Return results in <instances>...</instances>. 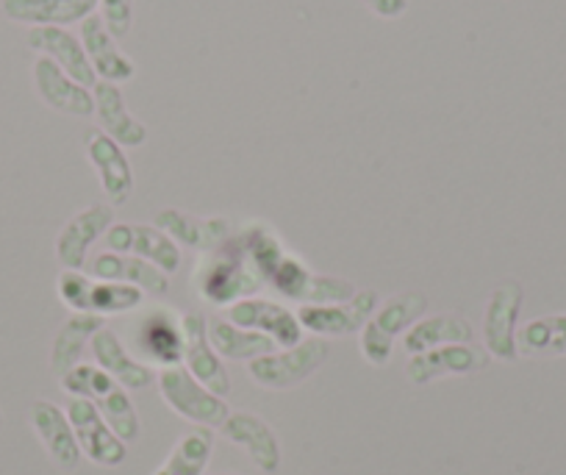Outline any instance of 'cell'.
Returning <instances> with one entry per match:
<instances>
[{
  "instance_id": "cell-20",
  "label": "cell",
  "mask_w": 566,
  "mask_h": 475,
  "mask_svg": "<svg viewBox=\"0 0 566 475\" xmlns=\"http://www.w3.org/2000/svg\"><path fill=\"white\" fill-rule=\"evenodd\" d=\"M90 348L97 368L106 370V373L128 392L148 390V386L156 381L154 368L142 362V359H136L134 353L123 345V340L108 329V326H103V329L92 337Z\"/></svg>"
},
{
  "instance_id": "cell-30",
  "label": "cell",
  "mask_w": 566,
  "mask_h": 475,
  "mask_svg": "<svg viewBox=\"0 0 566 475\" xmlns=\"http://www.w3.org/2000/svg\"><path fill=\"white\" fill-rule=\"evenodd\" d=\"M97 409H101V414H103V420H106L108 428H112L114 434L125 442V445H130V442L139 440L142 420H139V412H136L134 401H130V395L125 386H119V384L114 386L106 397H101V401H97Z\"/></svg>"
},
{
  "instance_id": "cell-23",
  "label": "cell",
  "mask_w": 566,
  "mask_h": 475,
  "mask_svg": "<svg viewBox=\"0 0 566 475\" xmlns=\"http://www.w3.org/2000/svg\"><path fill=\"white\" fill-rule=\"evenodd\" d=\"M81 45H84L86 56H90L97 81L123 84V81H130L136 75L134 59H128L119 51L117 40L108 34L106 23L97 14H92V18L81 23Z\"/></svg>"
},
{
  "instance_id": "cell-26",
  "label": "cell",
  "mask_w": 566,
  "mask_h": 475,
  "mask_svg": "<svg viewBox=\"0 0 566 475\" xmlns=\"http://www.w3.org/2000/svg\"><path fill=\"white\" fill-rule=\"evenodd\" d=\"M106 326V320L97 314H70L62 323V329L56 331L51 342V370L62 379L64 373L81 364L84 359L86 345L92 342V337Z\"/></svg>"
},
{
  "instance_id": "cell-11",
  "label": "cell",
  "mask_w": 566,
  "mask_h": 475,
  "mask_svg": "<svg viewBox=\"0 0 566 475\" xmlns=\"http://www.w3.org/2000/svg\"><path fill=\"white\" fill-rule=\"evenodd\" d=\"M106 250L130 254L150 261L159 270L178 272L181 267V248L161 231L159 226H142V223H114L106 231Z\"/></svg>"
},
{
  "instance_id": "cell-28",
  "label": "cell",
  "mask_w": 566,
  "mask_h": 475,
  "mask_svg": "<svg viewBox=\"0 0 566 475\" xmlns=\"http://www.w3.org/2000/svg\"><path fill=\"white\" fill-rule=\"evenodd\" d=\"M211 453H214V431L195 425L172 445L154 475H206Z\"/></svg>"
},
{
  "instance_id": "cell-29",
  "label": "cell",
  "mask_w": 566,
  "mask_h": 475,
  "mask_svg": "<svg viewBox=\"0 0 566 475\" xmlns=\"http://www.w3.org/2000/svg\"><path fill=\"white\" fill-rule=\"evenodd\" d=\"M520 357H566V314L536 317L516 331Z\"/></svg>"
},
{
  "instance_id": "cell-4",
  "label": "cell",
  "mask_w": 566,
  "mask_h": 475,
  "mask_svg": "<svg viewBox=\"0 0 566 475\" xmlns=\"http://www.w3.org/2000/svg\"><path fill=\"white\" fill-rule=\"evenodd\" d=\"M156 384H159V392L167 406L178 417L187 420V423L203 425V428H220L228 414H231L226 397L214 395L209 386L200 384L184 364L159 370Z\"/></svg>"
},
{
  "instance_id": "cell-36",
  "label": "cell",
  "mask_w": 566,
  "mask_h": 475,
  "mask_svg": "<svg viewBox=\"0 0 566 475\" xmlns=\"http://www.w3.org/2000/svg\"><path fill=\"white\" fill-rule=\"evenodd\" d=\"M0 428H3V414H0Z\"/></svg>"
},
{
  "instance_id": "cell-19",
  "label": "cell",
  "mask_w": 566,
  "mask_h": 475,
  "mask_svg": "<svg viewBox=\"0 0 566 475\" xmlns=\"http://www.w3.org/2000/svg\"><path fill=\"white\" fill-rule=\"evenodd\" d=\"M154 226H159L178 248H192L200 254L220 248L231 239V223L226 217H195L181 209H161L156 211Z\"/></svg>"
},
{
  "instance_id": "cell-8",
  "label": "cell",
  "mask_w": 566,
  "mask_h": 475,
  "mask_svg": "<svg viewBox=\"0 0 566 475\" xmlns=\"http://www.w3.org/2000/svg\"><path fill=\"white\" fill-rule=\"evenodd\" d=\"M228 323L239 329L259 331L270 337L277 348H292L303 340V326L297 320V311L264 298H242L228 306L226 311Z\"/></svg>"
},
{
  "instance_id": "cell-12",
  "label": "cell",
  "mask_w": 566,
  "mask_h": 475,
  "mask_svg": "<svg viewBox=\"0 0 566 475\" xmlns=\"http://www.w3.org/2000/svg\"><path fill=\"white\" fill-rule=\"evenodd\" d=\"M136 353L145 359V364H159V370L184 364L181 317L165 306L150 309L136 326Z\"/></svg>"
},
{
  "instance_id": "cell-14",
  "label": "cell",
  "mask_w": 566,
  "mask_h": 475,
  "mask_svg": "<svg viewBox=\"0 0 566 475\" xmlns=\"http://www.w3.org/2000/svg\"><path fill=\"white\" fill-rule=\"evenodd\" d=\"M220 434L226 436L231 445L242 447L250 456V462L261 469V473H277L283 464V447L277 442V434L264 417L253 412H231L226 423L220 425Z\"/></svg>"
},
{
  "instance_id": "cell-21",
  "label": "cell",
  "mask_w": 566,
  "mask_h": 475,
  "mask_svg": "<svg viewBox=\"0 0 566 475\" xmlns=\"http://www.w3.org/2000/svg\"><path fill=\"white\" fill-rule=\"evenodd\" d=\"M90 276L95 281H117L130 283V287L142 289L145 295H167L170 292V276L159 270L150 261L139 259L130 254H114V250H103L92 259Z\"/></svg>"
},
{
  "instance_id": "cell-27",
  "label": "cell",
  "mask_w": 566,
  "mask_h": 475,
  "mask_svg": "<svg viewBox=\"0 0 566 475\" xmlns=\"http://www.w3.org/2000/svg\"><path fill=\"white\" fill-rule=\"evenodd\" d=\"M209 340L220 359H231V362H255L261 357H270L277 351L275 342L270 337L259 334V331L239 329V326L228 323V320H214L209 323Z\"/></svg>"
},
{
  "instance_id": "cell-3",
  "label": "cell",
  "mask_w": 566,
  "mask_h": 475,
  "mask_svg": "<svg viewBox=\"0 0 566 475\" xmlns=\"http://www.w3.org/2000/svg\"><path fill=\"white\" fill-rule=\"evenodd\" d=\"M331 357V345L323 337H308L292 348H277L270 357H261L248 364L250 379L272 392H286L312 379Z\"/></svg>"
},
{
  "instance_id": "cell-35",
  "label": "cell",
  "mask_w": 566,
  "mask_h": 475,
  "mask_svg": "<svg viewBox=\"0 0 566 475\" xmlns=\"http://www.w3.org/2000/svg\"><path fill=\"white\" fill-rule=\"evenodd\" d=\"M364 3H367L369 12L378 14V18L384 20L400 18V14L408 9V0H364Z\"/></svg>"
},
{
  "instance_id": "cell-10",
  "label": "cell",
  "mask_w": 566,
  "mask_h": 475,
  "mask_svg": "<svg viewBox=\"0 0 566 475\" xmlns=\"http://www.w3.org/2000/svg\"><path fill=\"white\" fill-rule=\"evenodd\" d=\"M489 362H492V357L486 353V348L461 342V345H442L417 353V357L408 359L406 375L411 384L424 386L439 379H453V375H475L486 370Z\"/></svg>"
},
{
  "instance_id": "cell-9",
  "label": "cell",
  "mask_w": 566,
  "mask_h": 475,
  "mask_svg": "<svg viewBox=\"0 0 566 475\" xmlns=\"http://www.w3.org/2000/svg\"><path fill=\"white\" fill-rule=\"evenodd\" d=\"M184 329V368L214 395L226 397L231 392V375L222 364L220 353L209 340V320L200 311H187L181 317Z\"/></svg>"
},
{
  "instance_id": "cell-5",
  "label": "cell",
  "mask_w": 566,
  "mask_h": 475,
  "mask_svg": "<svg viewBox=\"0 0 566 475\" xmlns=\"http://www.w3.org/2000/svg\"><path fill=\"white\" fill-rule=\"evenodd\" d=\"M378 292L375 289H356L350 300L345 303H323V306H301L297 309V320H301L303 331L314 337H347L361 334L364 326L369 323V317L378 309Z\"/></svg>"
},
{
  "instance_id": "cell-6",
  "label": "cell",
  "mask_w": 566,
  "mask_h": 475,
  "mask_svg": "<svg viewBox=\"0 0 566 475\" xmlns=\"http://www.w3.org/2000/svg\"><path fill=\"white\" fill-rule=\"evenodd\" d=\"M64 412H67L70 423H73L81 453H84L92 464L112 469V467H119V464L128 458V445H125V442L108 428L95 401H86V397H70Z\"/></svg>"
},
{
  "instance_id": "cell-7",
  "label": "cell",
  "mask_w": 566,
  "mask_h": 475,
  "mask_svg": "<svg viewBox=\"0 0 566 475\" xmlns=\"http://www.w3.org/2000/svg\"><path fill=\"white\" fill-rule=\"evenodd\" d=\"M522 292L520 281H503L486 300V311H483V348L492 359L500 362H516L520 351H516V320H520Z\"/></svg>"
},
{
  "instance_id": "cell-15",
  "label": "cell",
  "mask_w": 566,
  "mask_h": 475,
  "mask_svg": "<svg viewBox=\"0 0 566 475\" xmlns=\"http://www.w3.org/2000/svg\"><path fill=\"white\" fill-rule=\"evenodd\" d=\"M31 428H34L36 440L42 442L45 453L51 456V462L56 464L64 473H75L81 467V453L78 440H75L73 423H70L67 412L56 406L51 401H34L31 403Z\"/></svg>"
},
{
  "instance_id": "cell-22",
  "label": "cell",
  "mask_w": 566,
  "mask_h": 475,
  "mask_svg": "<svg viewBox=\"0 0 566 475\" xmlns=\"http://www.w3.org/2000/svg\"><path fill=\"white\" fill-rule=\"evenodd\" d=\"M101 0H0V9L12 23L20 25H59L67 29L73 23H84L95 14Z\"/></svg>"
},
{
  "instance_id": "cell-16",
  "label": "cell",
  "mask_w": 566,
  "mask_h": 475,
  "mask_svg": "<svg viewBox=\"0 0 566 475\" xmlns=\"http://www.w3.org/2000/svg\"><path fill=\"white\" fill-rule=\"evenodd\" d=\"M86 156L101 178V189L108 206H123L134 195V167H130L125 147L117 145L103 131H90L86 136Z\"/></svg>"
},
{
  "instance_id": "cell-33",
  "label": "cell",
  "mask_w": 566,
  "mask_h": 475,
  "mask_svg": "<svg viewBox=\"0 0 566 475\" xmlns=\"http://www.w3.org/2000/svg\"><path fill=\"white\" fill-rule=\"evenodd\" d=\"M92 287H95V278L84 270H62L56 278L59 298L73 314H90Z\"/></svg>"
},
{
  "instance_id": "cell-25",
  "label": "cell",
  "mask_w": 566,
  "mask_h": 475,
  "mask_svg": "<svg viewBox=\"0 0 566 475\" xmlns=\"http://www.w3.org/2000/svg\"><path fill=\"white\" fill-rule=\"evenodd\" d=\"M472 323L461 314H437L417 320L411 329L402 334V348L408 357L417 353L433 351L442 345H461V342H472Z\"/></svg>"
},
{
  "instance_id": "cell-13",
  "label": "cell",
  "mask_w": 566,
  "mask_h": 475,
  "mask_svg": "<svg viewBox=\"0 0 566 475\" xmlns=\"http://www.w3.org/2000/svg\"><path fill=\"white\" fill-rule=\"evenodd\" d=\"M114 226V209L108 204H90L70 217L56 237V259L64 270H84L90 248L106 237Z\"/></svg>"
},
{
  "instance_id": "cell-32",
  "label": "cell",
  "mask_w": 566,
  "mask_h": 475,
  "mask_svg": "<svg viewBox=\"0 0 566 475\" xmlns=\"http://www.w3.org/2000/svg\"><path fill=\"white\" fill-rule=\"evenodd\" d=\"M59 384H62V390L67 392L70 397H86V401L97 403L117 386V381H114L106 370L97 368V364L81 362L75 364L70 373H64L62 379H59Z\"/></svg>"
},
{
  "instance_id": "cell-17",
  "label": "cell",
  "mask_w": 566,
  "mask_h": 475,
  "mask_svg": "<svg viewBox=\"0 0 566 475\" xmlns=\"http://www.w3.org/2000/svg\"><path fill=\"white\" fill-rule=\"evenodd\" d=\"M31 73H34L36 95L53 112L70 114V117H92L95 114V95L84 84L70 79L56 62H51L48 56H40Z\"/></svg>"
},
{
  "instance_id": "cell-1",
  "label": "cell",
  "mask_w": 566,
  "mask_h": 475,
  "mask_svg": "<svg viewBox=\"0 0 566 475\" xmlns=\"http://www.w3.org/2000/svg\"><path fill=\"white\" fill-rule=\"evenodd\" d=\"M192 281H198V292L209 303L220 306H231L242 298H253L261 283H264L259 272H255L244 245L239 242L237 248H231V239L222 242L220 248L203 254Z\"/></svg>"
},
{
  "instance_id": "cell-24",
  "label": "cell",
  "mask_w": 566,
  "mask_h": 475,
  "mask_svg": "<svg viewBox=\"0 0 566 475\" xmlns=\"http://www.w3.org/2000/svg\"><path fill=\"white\" fill-rule=\"evenodd\" d=\"M92 90H95L92 92L95 95V117L103 134H108L123 147H139L148 142V128L128 112V103H125L123 90L117 84L97 81Z\"/></svg>"
},
{
  "instance_id": "cell-31",
  "label": "cell",
  "mask_w": 566,
  "mask_h": 475,
  "mask_svg": "<svg viewBox=\"0 0 566 475\" xmlns=\"http://www.w3.org/2000/svg\"><path fill=\"white\" fill-rule=\"evenodd\" d=\"M145 303V292L130 283H117V281H95L90 298V314L97 317H114V314H128L136 311Z\"/></svg>"
},
{
  "instance_id": "cell-18",
  "label": "cell",
  "mask_w": 566,
  "mask_h": 475,
  "mask_svg": "<svg viewBox=\"0 0 566 475\" xmlns=\"http://www.w3.org/2000/svg\"><path fill=\"white\" fill-rule=\"evenodd\" d=\"M25 42H29L31 51L56 62L70 79L84 84L86 90L97 84V75L92 70L84 45H81V37L70 34L67 29H59V25H36V29L29 31Z\"/></svg>"
},
{
  "instance_id": "cell-2",
  "label": "cell",
  "mask_w": 566,
  "mask_h": 475,
  "mask_svg": "<svg viewBox=\"0 0 566 475\" xmlns=\"http://www.w3.org/2000/svg\"><path fill=\"white\" fill-rule=\"evenodd\" d=\"M424 311H428V295L417 292V289L380 300L369 323L361 329L358 345H361L364 362H369L373 368L389 364L397 337H402L417 320H422Z\"/></svg>"
},
{
  "instance_id": "cell-34",
  "label": "cell",
  "mask_w": 566,
  "mask_h": 475,
  "mask_svg": "<svg viewBox=\"0 0 566 475\" xmlns=\"http://www.w3.org/2000/svg\"><path fill=\"white\" fill-rule=\"evenodd\" d=\"M101 20L114 40H125L134 25V0H101Z\"/></svg>"
},
{
  "instance_id": "cell-37",
  "label": "cell",
  "mask_w": 566,
  "mask_h": 475,
  "mask_svg": "<svg viewBox=\"0 0 566 475\" xmlns=\"http://www.w3.org/2000/svg\"><path fill=\"white\" fill-rule=\"evenodd\" d=\"M214 475H233V473H214Z\"/></svg>"
}]
</instances>
